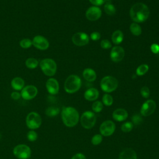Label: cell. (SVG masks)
<instances>
[{
  "instance_id": "1",
  "label": "cell",
  "mask_w": 159,
  "mask_h": 159,
  "mask_svg": "<svg viewBox=\"0 0 159 159\" xmlns=\"http://www.w3.org/2000/svg\"><path fill=\"white\" fill-rule=\"evenodd\" d=\"M150 10L148 6L142 2L134 4L130 9V16L135 22H143L148 17Z\"/></svg>"
},
{
  "instance_id": "2",
  "label": "cell",
  "mask_w": 159,
  "mask_h": 159,
  "mask_svg": "<svg viewBox=\"0 0 159 159\" xmlns=\"http://www.w3.org/2000/svg\"><path fill=\"white\" fill-rule=\"evenodd\" d=\"M61 119L63 124L68 127L75 126L80 119L79 113L73 107H63L61 111Z\"/></svg>"
},
{
  "instance_id": "3",
  "label": "cell",
  "mask_w": 159,
  "mask_h": 159,
  "mask_svg": "<svg viewBox=\"0 0 159 159\" xmlns=\"http://www.w3.org/2000/svg\"><path fill=\"white\" fill-rule=\"evenodd\" d=\"M81 86V78L75 75H70L65 80L64 84L65 91L70 94L78 91Z\"/></svg>"
},
{
  "instance_id": "4",
  "label": "cell",
  "mask_w": 159,
  "mask_h": 159,
  "mask_svg": "<svg viewBox=\"0 0 159 159\" xmlns=\"http://www.w3.org/2000/svg\"><path fill=\"white\" fill-rule=\"evenodd\" d=\"M40 68L43 74L48 76H53L57 71V63L51 58H44L40 61Z\"/></svg>"
},
{
  "instance_id": "5",
  "label": "cell",
  "mask_w": 159,
  "mask_h": 159,
  "mask_svg": "<svg viewBox=\"0 0 159 159\" xmlns=\"http://www.w3.org/2000/svg\"><path fill=\"white\" fill-rule=\"evenodd\" d=\"M101 89L106 93H111L115 91L118 86V81L111 76H104L101 81Z\"/></svg>"
},
{
  "instance_id": "6",
  "label": "cell",
  "mask_w": 159,
  "mask_h": 159,
  "mask_svg": "<svg viewBox=\"0 0 159 159\" xmlns=\"http://www.w3.org/2000/svg\"><path fill=\"white\" fill-rule=\"evenodd\" d=\"M96 116L95 114L91 111L84 112L80 118V122L81 126L86 129H91L96 124Z\"/></svg>"
},
{
  "instance_id": "7",
  "label": "cell",
  "mask_w": 159,
  "mask_h": 159,
  "mask_svg": "<svg viewBox=\"0 0 159 159\" xmlns=\"http://www.w3.org/2000/svg\"><path fill=\"white\" fill-rule=\"evenodd\" d=\"M25 122L29 129L34 130L40 127L42 124V118L37 112H31L27 114Z\"/></svg>"
},
{
  "instance_id": "8",
  "label": "cell",
  "mask_w": 159,
  "mask_h": 159,
  "mask_svg": "<svg viewBox=\"0 0 159 159\" xmlns=\"http://www.w3.org/2000/svg\"><path fill=\"white\" fill-rule=\"evenodd\" d=\"M13 154L19 159H29L31 156V150L27 145L19 144L14 148Z\"/></svg>"
},
{
  "instance_id": "9",
  "label": "cell",
  "mask_w": 159,
  "mask_h": 159,
  "mask_svg": "<svg viewBox=\"0 0 159 159\" xmlns=\"http://www.w3.org/2000/svg\"><path fill=\"white\" fill-rule=\"evenodd\" d=\"M116 129V125L115 124L110 120H106L103 122L99 127V131L101 135L108 137L113 134Z\"/></svg>"
},
{
  "instance_id": "10",
  "label": "cell",
  "mask_w": 159,
  "mask_h": 159,
  "mask_svg": "<svg viewBox=\"0 0 159 159\" xmlns=\"http://www.w3.org/2000/svg\"><path fill=\"white\" fill-rule=\"evenodd\" d=\"M156 107V102L153 100H147L142 104L141 107L140 114L145 117L149 116L155 112Z\"/></svg>"
},
{
  "instance_id": "11",
  "label": "cell",
  "mask_w": 159,
  "mask_h": 159,
  "mask_svg": "<svg viewBox=\"0 0 159 159\" xmlns=\"http://www.w3.org/2000/svg\"><path fill=\"white\" fill-rule=\"evenodd\" d=\"M38 93V89L34 85H27L21 90V97L25 100H31L34 99Z\"/></svg>"
},
{
  "instance_id": "12",
  "label": "cell",
  "mask_w": 159,
  "mask_h": 159,
  "mask_svg": "<svg viewBox=\"0 0 159 159\" xmlns=\"http://www.w3.org/2000/svg\"><path fill=\"white\" fill-rule=\"evenodd\" d=\"M32 41V45L40 50H47L49 47V42L48 40L42 35H39L35 36Z\"/></svg>"
},
{
  "instance_id": "13",
  "label": "cell",
  "mask_w": 159,
  "mask_h": 159,
  "mask_svg": "<svg viewBox=\"0 0 159 159\" xmlns=\"http://www.w3.org/2000/svg\"><path fill=\"white\" fill-rule=\"evenodd\" d=\"M71 40L75 45L81 47L88 44L89 38L84 32H77L73 35Z\"/></svg>"
},
{
  "instance_id": "14",
  "label": "cell",
  "mask_w": 159,
  "mask_h": 159,
  "mask_svg": "<svg viewBox=\"0 0 159 159\" xmlns=\"http://www.w3.org/2000/svg\"><path fill=\"white\" fill-rule=\"evenodd\" d=\"M125 55L124 50L122 47L115 46L114 47L111 52L110 57L112 61L114 62H119L120 61Z\"/></svg>"
},
{
  "instance_id": "15",
  "label": "cell",
  "mask_w": 159,
  "mask_h": 159,
  "mask_svg": "<svg viewBox=\"0 0 159 159\" xmlns=\"http://www.w3.org/2000/svg\"><path fill=\"white\" fill-rule=\"evenodd\" d=\"M102 15L101 10L97 6H91L86 12V17L91 21L98 20Z\"/></svg>"
},
{
  "instance_id": "16",
  "label": "cell",
  "mask_w": 159,
  "mask_h": 159,
  "mask_svg": "<svg viewBox=\"0 0 159 159\" xmlns=\"http://www.w3.org/2000/svg\"><path fill=\"white\" fill-rule=\"evenodd\" d=\"M45 86L47 91L50 94H57L59 91L58 82L56 79L53 78H50L47 80L45 84Z\"/></svg>"
},
{
  "instance_id": "17",
  "label": "cell",
  "mask_w": 159,
  "mask_h": 159,
  "mask_svg": "<svg viewBox=\"0 0 159 159\" xmlns=\"http://www.w3.org/2000/svg\"><path fill=\"white\" fill-rule=\"evenodd\" d=\"M128 117V112L126 110L122 108H119L114 111L112 113L113 119L118 122L125 120Z\"/></svg>"
},
{
  "instance_id": "18",
  "label": "cell",
  "mask_w": 159,
  "mask_h": 159,
  "mask_svg": "<svg viewBox=\"0 0 159 159\" xmlns=\"http://www.w3.org/2000/svg\"><path fill=\"white\" fill-rule=\"evenodd\" d=\"M119 159H137L136 152L132 148L123 150L119 155Z\"/></svg>"
},
{
  "instance_id": "19",
  "label": "cell",
  "mask_w": 159,
  "mask_h": 159,
  "mask_svg": "<svg viewBox=\"0 0 159 159\" xmlns=\"http://www.w3.org/2000/svg\"><path fill=\"white\" fill-rule=\"evenodd\" d=\"M99 94V93L97 89L94 88H91L85 91L84 97L86 100L89 101H93L98 98Z\"/></svg>"
},
{
  "instance_id": "20",
  "label": "cell",
  "mask_w": 159,
  "mask_h": 159,
  "mask_svg": "<svg viewBox=\"0 0 159 159\" xmlns=\"http://www.w3.org/2000/svg\"><path fill=\"white\" fill-rule=\"evenodd\" d=\"M11 85L14 90L20 91L22 90L24 87L25 81L20 77H15L12 80L11 82Z\"/></svg>"
},
{
  "instance_id": "21",
  "label": "cell",
  "mask_w": 159,
  "mask_h": 159,
  "mask_svg": "<svg viewBox=\"0 0 159 159\" xmlns=\"http://www.w3.org/2000/svg\"><path fill=\"white\" fill-rule=\"evenodd\" d=\"M83 78L89 82H93L96 79V73L91 68H86L83 72Z\"/></svg>"
},
{
  "instance_id": "22",
  "label": "cell",
  "mask_w": 159,
  "mask_h": 159,
  "mask_svg": "<svg viewBox=\"0 0 159 159\" xmlns=\"http://www.w3.org/2000/svg\"><path fill=\"white\" fill-rule=\"evenodd\" d=\"M124 39V35L122 31L117 30L114 31L112 35V41L114 44H120Z\"/></svg>"
},
{
  "instance_id": "23",
  "label": "cell",
  "mask_w": 159,
  "mask_h": 159,
  "mask_svg": "<svg viewBox=\"0 0 159 159\" xmlns=\"http://www.w3.org/2000/svg\"><path fill=\"white\" fill-rule=\"evenodd\" d=\"M106 4L104 7V9L105 12L108 15H114L116 13V8L111 3V0H106Z\"/></svg>"
},
{
  "instance_id": "24",
  "label": "cell",
  "mask_w": 159,
  "mask_h": 159,
  "mask_svg": "<svg viewBox=\"0 0 159 159\" xmlns=\"http://www.w3.org/2000/svg\"><path fill=\"white\" fill-rule=\"evenodd\" d=\"M25 66L27 68H28L29 69H34L38 66L39 63L38 60L37 59H35V58L30 57V58H28L25 60Z\"/></svg>"
},
{
  "instance_id": "25",
  "label": "cell",
  "mask_w": 159,
  "mask_h": 159,
  "mask_svg": "<svg viewBox=\"0 0 159 159\" xmlns=\"http://www.w3.org/2000/svg\"><path fill=\"white\" fill-rule=\"evenodd\" d=\"M130 30L132 34L139 36L142 34V29L140 26L136 22H133L130 25Z\"/></svg>"
},
{
  "instance_id": "26",
  "label": "cell",
  "mask_w": 159,
  "mask_h": 159,
  "mask_svg": "<svg viewBox=\"0 0 159 159\" xmlns=\"http://www.w3.org/2000/svg\"><path fill=\"white\" fill-rule=\"evenodd\" d=\"M60 112V109L59 108L57 107H48L46 110H45V114L48 117H55L57 116Z\"/></svg>"
},
{
  "instance_id": "27",
  "label": "cell",
  "mask_w": 159,
  "mask_h": 159,
  "mask_svg": "<svg viewBox=\"0 0 159 159\" xmlns=\"http://www.w3.org/2000/svg\"><path fill=\"white\" fill-rule=\"evenodd\" d=\"M148 66L146 64H142L138 66L136 70V73L138 76H142L148 71Z\"/></svg>"
},
{
  "instance_id": "28",
  "label": "cell",
  "mask_w": 159,
  "mask_h": 159,
  "mask_svg": "<svg viewBox=\"0 0 159 159\" xmlns=\"http://www.w3.org/2000/svg\"><path fill=\"white\" fill-rule=\"evenodd\" d=\"M103 104L106 106H110L113 103V98L109 94H105L102 96V99Z\"/></svg>"
},
{
  "instance_id": "29",
  "label": "cell",
  "mask_w": 159,
  "mask_h": 159,
  "mask_svg": "<svg viewBox=\"0 0 159 159\" xmlns=\"http://www.w3.org/2000/svg\"><path fill=\"white\" fill-rule=\"evenodd\" d=\"M19 45L22 48L27 49L32 45V41L29 39H24L20 41Z\"/></svg>"
},
{
  "instance_id": "30",
  "label": "cell",
  "mask_w": 159,
  "mask_h": 159,
  "mask_svg": "<svg viewBox=\"0 0 159 159\" xmlns=\"http://www.w3.org/2000/svg\"><path fill=\"white\" fill-rule=\"evenodd\" d=\"M103 108L102 103L99 101H96L92 104V109L95 112H100Z\"/></svg>"
},
{
  "instance_id": "31",
  "label": "cell",
  "mask_w": 159,
  "mask_h": 159,
  "mask_svg": "<svg viewBox=\"0 0 159 159\" xmlns=\"http://www.w3.org/2000/svg\"><path fill=\"white\" fill-rule=\"evenodd\" d=\"M132 128H133V124L130 122H126L124 123L120 127L122 131H123L124 132H125V133L130 132L132 130Z\"/></svg>"
},
{
  "instance_id": "32",
  "label": "cell",
  "mask_w": 159,
  "mask_h": 159,
  "mask_svg": "<svg viewBox=\"0 0 159 159\" xmlns=\"http://www.w3.org/2000/svg\"><path fill=\"white\" fill-rule=\"evenodd\" d=\"M37 137H38L37 134V132L35 130H29L27 132V138L29 141H30V142H34V141H35L37 139Z\"/></svg>"
},
{
  "instance_id": "33",
  "label": "cell",
  "mask_w": 159,
  "mask_h": 159,
  "mask_svg": "<svg viewBox=\"0 0 159 159\" xmlns=\"http://www.w3.org/2000/svg\"><path fill=\"white\" fill-rule=\"evenodd\" d=\"M102 141V135L101 134H96L91 139V143L94 145H99Z\"/></svg>"
},
{
  "instance_id": "34",
  "label": "cell",
  "mask_w": 159,
  "mask_h": 159,
  "mask_svg": "<svg viewBox=\"0 0 159 159\" xmlns=\"http://www.w3.org/2000/svg\"><path fill=\"white\" fill-rule=\"evenodd\" d=\"M140 94L144 98H148L150 96V89L147 86H143L140 89Z\"/></svg>"
},
{
  "instance_id": "35",
  "label": "cell",
  "mask_w": 159,
  "mask_h": 159,
  "mask_svg": "<svg viewBox=\"0 0 159 159\" xmlns=\"http://www.w3.org/2000/svg\"><path fill=\"white\" fill-rule=\"evenodd\" d=\"M132 120L133 123H134L135 125H139V124H140L142 122V117H141L139 114H134V115L132 116Z\"/></svg>"
},
{
  "instance_id": "36",
  "label": "cell",
  "mask_w": 159,
  "mask_h": 159,
  "mask_svg": "<svg viewBox=\"0 0 159 159\" xmlns=\"http://www.w3.org/2000/svg\"><path fill=\"white\" fill-rule=\"evenodd\" d=\"M101 47L104 49H108L111 47V43L108 40L104 39L101 42Z\"/></svg>"
},
{
  "instance_id": "37",
  "label": "cell",
  "mask_w": 159,
  "mask_h": 159,
  "mask_svg": "<svg viewBox=\"0 0 159 159\" xmlns=\"http://www.w3.org/2000/svg\"><path fill=\"white\" fill-rule=\"evenodd\" d=\"M90 37L93 40H98L101 38V35L98 32H93L91 34Z\"/></svg>"
},
{
  "instance_id": "38",
  "label": "cell",
  "mask_w": 159,
  "mask_h": 159,
  "mask_svg": "<svg viewBox=\"0 0 159 159\" xmlns=\"http://www.w3.org/2000/svg\"><path fill=\"white\" fill-rule=\"evenodd\" d=\"M150 50L155 54L158 53H159V45H158L157 43H153L150 47Z\"/></svg>"
},
{
  "instance_id": "39",
  "label": "cell",
  "mask_w": 159,
  "mask_h": 159,
  "mask_svg": "<svg viewBox=\"0 0 159 159\" xmlns=\"http://www.w3.org/2000/svg\"><path fill=\"white\" fill-rule=\"evenodd\" d=\"M11 97L12 99H13L14 100H18L20 99V98L21 97V94L20 93H19L18 91H13L12 92V93L11 94Z\"/></svg>"
},
{
  "instance_id": "40",
  "label": "cell",
  "mask_w": 159,
  "mask_h": 159,
  "mask_svg": "<svg viewBox=\"0 0 159 159\" xmlns=\"http://www.w3.org/2000/svg\"><path fill=\"white\" fill-rule=\"evenodd\" d=\"M89 1L94 6H101L105 2L106 0H89Z\"/></svg>"
},
{
  "instance_id": "41",
  "label": "cell",
  "mask_w": 159,
  "mask_h": 159,
  "mask_svg": "<svg viewBox=\"0 0 159 159\" xmlns=\"http://www.w3.org/2000/svg\"><path fill=\"white\" fill-rule=\"evenodd\" d=\"M71 159H86L85 155L81 153H78L74 155Z\"/></svg>"
},
{
  "instance_id": "42",
  "label": "cell",
  "mask_w": 159,
  "mask_h": 159,
  "mask_svg": "<svg viewBox=\"0 0 159 159\" xmlns=\"http://www.w3.org/2000/svg\"><path fill=\"white\" fill-rule=\"evenodd\" d=\"M0 138H1V134H0Z\"/></svg>"
}]
</instances>
